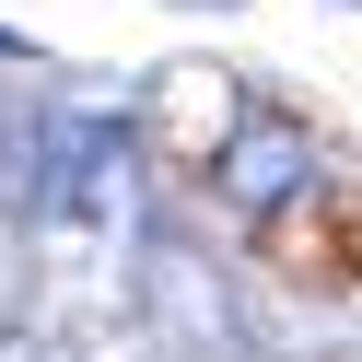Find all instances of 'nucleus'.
Returning <instances> with one entry per match:
<instances>
[{
    "label": "nucleus",
    "instance_id": "f257e3e1",
    "mask_svg": "<svg viewBox=\"0 0 362 362\" xmlns=\"http://www.w3.org/2000/svg\"><path fill=\"white\" fill-rule=\"evenodd\" d=\"M211 187L234 199V211H292V199H315V141H304V117L245 105L234 141L211 152Z\"/></svg>",
    "mask_w": 362,
    "mask_h": 362
},
{
    "label": "nucleus",
    "instance_id": "f03ea898",
    "mask_svg": "<svg viewBox=\"0 0 362 362\" xmlns=\"http://www.w3.org/2000/svg\"><path fill=\"white\" fill-rule=\"evenodd\" d=\"M0 59H24V35H0Z\"/></svg>",
    "mask_w": 362,
    "mask_h": 362
},
{
    "label": "nucleus",
    "instance_id": "7ed1b4c3",
    "mask_svg": "<svg viewBox=\"0 0 362 362\" xmlns=\"http://www.w3.org/2000/svg\"><path fill=\"white\" fill-rule=\"evenodd\" d=\"M339 12H362V0H339Z\"/></svg>",
    "mask_w": 362,
    "mask_h": 362
},
{
    "label": "nucleus",
    "instance_id": "20e7f679",
    "mask_svg": "<svg viewBox=\"0 0 362 362\" xmlns=\"http://www.w3.org/2000/svg\"><path fill=\"white\" fill-rule=\"evenodd\" d=\"M211 12H222V0H211Z\"/></svg>",
    "mask_w": 362,
    "mask_h": 362
}]
</instances>
